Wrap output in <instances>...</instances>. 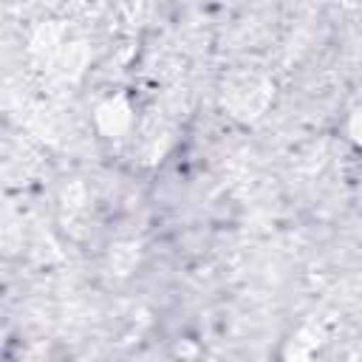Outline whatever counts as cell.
Here are the masks:
<instances>
[{"mask_svg": "<svg viewBox=\"0 0 362 362\" xmlns=\"http://www.w3.org/2000/svg\"><path fill=\"white\" fill-rule=\"evenodd\" d=\"M93 124H96V130H99L102 136H107V139L124 136V133L130 130V124H133V107H130V102H127L122 93H119V96H107L105 102L96 105V110H93Z\"/></svg>", "mask_w": 362, "mask_h": 362, "instance_id": "1", "label": "cell"}, {"mask_svg": "<svg viewBox=\"0 0 362 362\" xmlns=\"http://www.w3.org/2000/svg\"><path fill=\"white\" fill-rule=\"evenodd\" d=\"M342 133H345V139H348L354 147L362 150V105H356V107H351V110L345 113V119H342Z\"/></svg>", "mask_w": 362, "mask_h": 362, "instance_id": "2", "label": "cell"}]
</instances>
